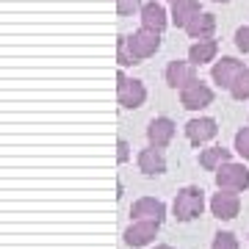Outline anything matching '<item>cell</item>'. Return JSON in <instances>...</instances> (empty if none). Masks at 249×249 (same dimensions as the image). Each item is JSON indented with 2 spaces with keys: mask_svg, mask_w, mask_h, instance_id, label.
Returning <instances> with one entry per match:
<instances>
[{
  "mask_svg": "<svg viewBox=\"0 0 249 249\" xmlns=\"http://www.w3.org/2000/svg\"><path fill=\"white\" fill-rule=\"evenodd\" d=\"M213 3H230V0H213Z\"/></svg>",
  "mask_w": 249,
  "mask_h": 249,
  "instance_id": "27",
  "label": "cell"
},
{
  "mask_svg": "<svg viewBox=\"0 0 249 249\" xmlns=\"http://www.w3.org/2000/svg\"><path fill=\"white\" fill-rule=\"evenodd\" d=\"M216 188H227V191H247L249 188V169L238 160H227L224 166L216 169Z\"/></svg>",
  "mask_w": 249,
  "mask_h": 249,
  "instance_id": "4",
  "label": "cell"
},
{
  "mask_svg": "<svg viewBox=\"0 0 249 249\" xmlns=\"http://www.w3.org/2000/svg\"><path fill=\"white\" fill-rule=\"evenodd\" d=\"M232 150L238 152L244 160H249V127H241L235 133V142H232Z\"/></svg>",
  "mask_w": 249,
  "mask_h": 249,
  "instance_id": "21",
  "label": "cell"
},
{
  "mask_svg": "<svg viewBox=\"0 0 249 249\" xmlns=\"http://www.w3.org/2000/svg\"><path fill=\"white\" fill-rule=\"evenodd\" d=\"M139 14H142V28H150V31H158V34H163L166 25L172 22V17L163 9V3H155V0L144 3Z\"/></svg>",
  "mask_w": 249,
  "mask_h": 249,
  "instance_id": "13",
  "label": "cell"
},
{
  "mask_svg": "<svg viewBox=\"0 0 249 249\" xmlns=\"http://www.w3.org/2000/svg\"><path fill=\"white\" fill-rule=\"evenodd\" d=\"M213 89L205 80H194L191 86L180 89V106L186 111H205L208 106H213Z\"/></svg>",
  "mask_w": 249,
  "mask_h": 249,
  "instance_id": "6",
  "label": "cell"
},
{
  "mask_svg": "<svg viewBox=\"0 0 249 249\" xmlns=\"http://www.w3.org/2000/svg\"><path fill=\"white\" fill-rule=\"evenodd\" d=\"M186 34L191 36V39H213L216 34V17L213 14H208V11H202V14H196L191 22L186 25Z\"/></svg>",
  "mask_w": 249,
  "mask_h": 249,
  "instance_id": "17",
  "label": "cell"
},
{
  "mask_svg": "<svg viewBox=\"0 0 249 249\" xmlns=\"http://www.w3.org/2000/svg\"><path fill=\"white\" fill-rule=\"evenodd\" d=\"M144 0H116V14L119 17H130L136 11H142Z\"/></svg>",
  "mask_w": 249,
  "mask_h": 249,
  "instance_id": "23",
  "label": "cell"
},
{
  "mask_svg": "<svg viewBox=\"0 0 249 249\" xmlns=\"http://www.w3.org/2000/svg\"><path fill=\"white\" fill-rule=\"evenodd\" d=\"M216 58H219V42L216 39H196L194 45L188 47V61H194L196 67L213 64Z\"/></svg>",
  "mask_w": 249,
  "mask_h": 249,
  "instance_id": "15",
  "label": "cell"
},
{
  "mask_svg": "<svg viewBox=\"0 0 249 249\" xmlns=\"http://www.w3.org/2000/svg\"><path fill=\"white\" fill-rule=\"evenodd\" d=\"M227 160H232V150H227V147H205V150H199V166L205 172H216Z\"/></svg>",
  "mask_w": 249,
  "mask_h": 249,
  "instance_id": "18",
  "label": "cell"
},
{
  "mask_svg": "<svg viewBox=\"0 0 249 249\" xmlns=\"http://www.w3.org/2000/svg\"><path fill=\"white\" fill-rule=\"evenodd\" d=\"M175 133H178V124L172 122L169 116H155L147 124V144L158 147V150H166L172 144V139H175Z\"/></svg>",
  "mask_w": 249,
  "mask_h": 249,
  "instance_id": "11",
  "label": "cell"
},
{
  "mask_svg": "<svg viewBox=\"0 0 249 249\" xmlns=\"http://www.w3.org/2000/svg\"><path fill=\"white\" fill-rule=\"evenodd\" d=\"M130 219H150V222H160L166 219V205L158 196H139L130 205Z\"/></svg>",
  "mask_w": 249,
  "mask_h": 249,
  "instance_id": "12",
  "label": "cell"
},
{
  "mask_svg": "<svg viewBox=\"0 0 249 249\" xmlns=\"http://www.w3.org/2000/svg\"><path fill=\"white\" fill-rule=\"evenodd\" d=\"M230 94L232 100H249V67L235 78V83L230 86Z\"/></svg>",
  "mask_w": 249,
  "mask_h": 249,
  "instance_id": "19",
  "label": "cell"
},
{
  "mask_svg": "<svg viewBox=\"0 0 249 249\" xmlns=\"http://www.w3.org/2000/svg\"><path fill=\"white\" fill-rule=\"evenodd\" d=\"M116 160H119V163H127V160H130V144L124 142V139L116 142Z\"/></svg>",
  "mask_w": 249,
  "mask_h": 249,
  "instance_id": "25",
  "label": "cell"
},
{
  "mask_svg": "<svg viewBox=\"0 0 249 249\" xmlns=\"http://www.w3.org/2000/svg\"><path fill=\"white\" fill-rule=\"evenodd\" d=\"M136 163H139V169H142L147 178H158V175L166 172V158H163V152H160L158 147H152V144L147 147V150L139 152Z\"/></svg>",
  "mask_w": 249,
  "mask_h": 249,
  "instance_id": "14",
  "label": "cell"
},
{
  "mask_svg": "<svg viewBox=\"0 0 249 249\" xmlns=\"http://www.w3.org/2000/svg\"><path fill=\"white\" fill-rule=\"evenodd\" d=\"M163 78H166V83H169L172 89L180 91V89H186V86H191L194 80H199V75H196L194 61H180V58H175V61L166 64Z\"/></svg>",
  "mask_w": 249,
  "mask_h": 249,
  "instance_id": "10",
  "label": "cell"
},
{
  "mask_svg": "<svg viewBox=\"0 0 249 249\" xmlns=\"http://www.w3.org/2000/svg\"><path fill=\"white\" fill-rule=\"evenodd\" d=\"M208 208H211V213H213L216 219H222V222H232V219L241 213V196H238V191L219 188V191L211 196Z\"/></svg>",
  "mask_w": 249,
  "mask_h": 249,
  "instance_id": "7",
  "label": "cell"
},
{
  "mask_svg": "<svg viewBox=\"0 0 249 249\" xmlns=\"http://www.w3.org/2000/svg\"><path fill=\"white\" fill-rule=\"evenodd\" d=\"M208 208V199H205V191L199 186H186L175 194V202H172V213L178 222H194L205 213Z\"/></svg>",
  "mask_w": 249,
  "mask_h": 249,
  "instance_id": "1",
  "label": "cell"
},
{
  "mask_svg": "<svg viewBox=\"0 0 249 249\" xmlns=\"http://www.w3.org/2000/svg\"><path fill=\"white\" fill-rule=\"evenodd\" d=\"M172 3H175V0H172Z\"/></svg>",
  "mask_w": 249,
  "mask_h": 249,
  "instance_id": "28",
  "label": "cell"
},
{
  "mask_svg": "<svg viewBox=\"0 0 249 249\" xmlns=\"http://www.w3.org/2000/svg\"><path fill=\"white\" fill-rule=\"evenodd\" d=\"M158 230H160V222H150V219H133L130 227L122 232V238L127 247L133 249H142V247H150L152 241L158 238Z\"/></svg>",
  "mask_w": 249,
  "mask_h": 249,
  "instance_id": "5",
  "label": "cell"
},
{
  "mask_svg": "<svg viewBox=\"0 0 249 249\" xmlns=\"http://www.w3.org/2000/svg\"><path fill=\"white\" fill-rule=\"evenodd\" d=\"M235 47H238L244 55H249V25H241L235 31Z\"/></svg>",
  "mask_w": 249,
  "mask_h": 249,
  "instance_id": "24",
  "label": "cell"
},
{
  "mask_svg": "<svg viewBox=\"0 0 249 249\" xmlns=\"http://www.w3.org/2000/svg\"><path fill=\"white\" fill-rule=\"evenodd\" d=\"M116 100H119V106L124 111L142 108L147 103V86H144V80L127 78L122 72V67H119V72H116Z\"/></svg>",
  "mask_w": 249,
  "mask_h": 249,
  "instance_id": "2",
  "label": "cell"
},
{
  "mask_svg": "<svg viewBox=\"0 0 249 249\" xmlns=\"http://www.w3.org/2000/svg\"><path fill=\"white\" fill-rule=\"evenodd\" d=\"M155 249H175V247H169V244H158Z\"/></svg>",
  "mask_w": 249,
  "mask_h": 249,
  "instance_id": "26",
  "label": "cell"
},
{
  "mask_svg": "<svg viewBox=\"0 0 249 249\" xmlns=\"http://www.w3.org/2000/svg\"><path fill=\"white\" fill-rule=\"evenodd\" d=\"M211 249H241V244H238V238H235V232L222 230V232H216V235H213Z\"/></svg>",
  "mask_w": 249,
  "mask_h": 249,
  "instance_id": "20",
  "label": "cell"
},
{
  "mask_svg": "<svg viewBox=\"0 0 249 249\" xmlns=\"http://www.w3.org/2000/svg\"><path fill=\"white\" fill-rule=\"evenodd\" d=\"M196 14H202L199 0H175L169 17H172V25L175 28H183V31H186V25L196 17Z\"/></svg>",
  "mask_w": 249,
  "mask_h": 249,
  "instance_id": "16",
  "label": "cell"
},
{
  "mask_svg": "<svg viewBox=\"0 0 249 249\" xmlns=\"http://www.w3.org/2000/svg\"><path fill=\"white\" fill-rule=\"evenodd\" d=\"M160 50V34L150 31V28H139L127 36V53L133 58V64H142Z\"/></svg>",
  "mask_w": 249,
  "mask_h": 249,
  "instance_id": "3",
  "label": "cell"
},
{
  "mask_svg": "<svg viewBox=\"0 0 249 249\" xmlns=\"http://www.w3.org/2000/svg\"><path fill=\"white\" fill-rule=\"evenodd\" d=\"M244 70H247L244 61L232 58V55H222V58H216L213 67H211V78H213V83L219 86V89L230 91V86L235 83V78H238Z\"/></svg>",
  "mask_w": 249,
  "mask_h": 249,
  "instance_id": "8",
  "label": "cell"
},
{
  "mask_svg": "<svg viewBox=\"0 0 249 249\" xmlns=\"http://www.w3.org/2000/svg\"><path fill=\"white\" fill-rule=\"evenodd\" d=\"M116 64L119 67H136L130 53H127V36H119L116 39Z\"/></svg>",
  "mask_w": 249,
  "mask_h": 249,
  "instance_id": "22",
  "label": "cell"
},
{
  "mask_svg": "<svg viewBox=\"0 0 249 249\" xmlns=\"http://www.w3.org/2000/svg\"><path fill=\"white\" fill-rule=\"evenodd\" d=\"M219 136V122L213 116H194L186 122V139L194 147H205L208 142H213Z\"/></svg>",
  "mask_w": 249,
  "mask_h": 249,
  "instance_id": "9",
  "label": "cell"
}]
</instances>
